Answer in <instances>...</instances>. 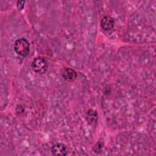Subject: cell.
Masks as SVG:
<instances>
[{
    "instance_id": "obj_1",
    "label": "cell",
    "mask_w": 156,
    "mask_h": 156,
    "mask_svg": "<svg viewBox=\"0 0 156 156\" xmlns=\"http://www.w3.org/2000/svg\"><path fill=\"white\" fill-rule=\"evenodd\" d=\"M29 43L24 38H21L16 40L14 43V50L16 53L22 57L27 55L29 52Z\"/></svg>"
},
{
    "instance_id": "obj_2",
    "label": "cell",
    "mask_w": 156,
    "mask_h": 156,
    "mask_svg": "<svg viewBox=\"0 0 156 156\" xmlns=\"http://www.w3.org/2000/svg\"><path fill=\"white\" fill-rule=\"evenodd\" d=\"M31 67L34 72L38 74H44L48 69V65L44 58L38 57L34 59L31 64Z\"/></svg>"
},
{
    "instance_id": "obj_3",
    "label": "cell",
    "mask_w": 156,
    "mask_h": 156,
    "mask_svg": "<svg viewBox=\"0 0 156 156\" xmlns=\"http://www.w3.org/2000/svg\"><path fill=\"white\" fill-rule=\"evenodd\" d=\"M115 23L114 19L108 16H104L101 21V26L105 31H108L112 29Z\"/></svg>"
},
{
    "instance_id": "obj_4",
    "label": "cell",
    "mask_w": 156,
    "mask_h": 156,
    "mask_svg": "<svg viewBox=\"0 0 156 156\" xmlns=\"http://www.w3.org/2000/svg\"><path fill=\"white\" fill-rule=\"evenodd\" d=\"M51 152L54 155H67L66 147L62 143H57L51 148Z\"/></svg>"
},
{
    "instance_id": "obj_5",
    "label": "cell",
    "mask_w": 156,
    "mask_h": 156,
    "mask_svg": "<svg viewBox=\"0 0 156 156\" xmlns=\"http://www.w3.org/2000/svg\"><path fill=\"white\" fill-rule=\"evenodd\" d=\"M62 76L66 81H73L76 78L77 73L73 69L67 68L63 70Z\"/></svg>"
},
{
    "instance_id": "obj_6",
    "label": "cell",
    "mask_w": 156,
    "mask_h": 156,
    "mask_svg": "<svg viewBox=\"0 0 156 156\" xmlns=\"http://www.w3.org/2000/svg\"><path fill=\"white\" fill-rule=\"evenodd\" d=\"M87 120L90 122H94L98 119V115L96 112L93 110H90L87 113Z\"/></svg>"
},
{
    "instance_id": "obj_7",
    "label": "cell",
    "mask_w": 156,
    "mask_h": 156,
    "mask_svg": "<svg viewBox=\"0 0 156 156\" xmlns=\"http://www.w3.org/2000/svg\"><path fill=\"white\" fill-rule=\"evenodd\" d=\"M25 1H18L16 3V5L17 7L20 9V10H22L24 8V5Z\"/></svg>"
}]
</instances>
